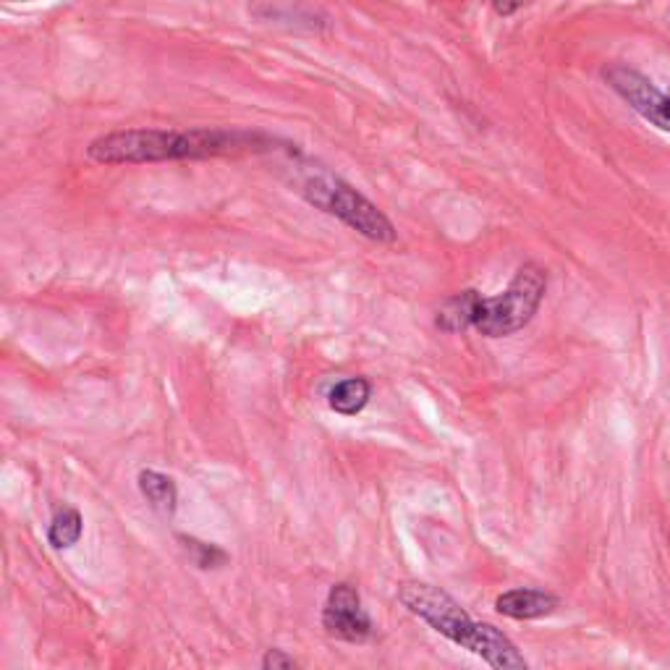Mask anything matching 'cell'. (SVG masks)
Masks as SVG:
<instances>
[{"label": "cell", "instance_id": "1", "mask_svg": "<svg viewBox=\"0 0 670 670\" xmlns=\"http://www.w3.org/2000/svg\"><path fill=\"white\" fill-rule=\"evenodd\" d=\"M270 139L259 134L223 132V129H129L97 136L87 155L100 166H134V162L202 160L215 155L268 149Z\"/></svg>", "mask_w": 670, "mask_h": 670}, {"label": "cell", "instance_id": "2", "mask_svg": "<svg viewBox=\"0 0 670 670\" xmlns=\"http://www.w3.org/2000/svg\"><path fill=\"white\" fill-rule=\"evenodd\" d=\"M399 600L409 613L425 621L448 642L483 657L490 668L526 670V660L516 649V644L492 623L474 621L448 592L425 582H406L399 587Z\"/></svg>", "mask_w": 670, "mask_h": 670}, {"label": "cell", "instance_id": "3", "mask_svg": "<svg viewBox=\"0 0 670 670\" xmlns=\"http://www.w3.org/2000/svg\"><path fill=\"white\" fill-rule=\"evenodd\" d=\"M302 194L309 205L333 215V218L346 223L356 233H362V236L380 244L395 242L393 223L377 210V205H373L364 194L349 186L343 179H338V175L322 171V168H312L302 179Z\"/></svg>", "mask_w": 670, "mask_h": 670}, {"label": "cell", "instance_id": "4", "mask_svg": "<svg viewBox=\"0 0 670 670\" xmlns=\"http://www.w3.org/2000/svg\"><path fill=\"white\" fill-rule=\"evenodd\" d=\"M548 291V276L537 265H524L509 289L498 296H479L472 328L487 338H509L535 320Z\"/></svg>", "mask_w": 670, "mask_h": 670}, {"label": "cell", "instance_id": "5", "mask_svg": "<svg viewBox=\"0 0 670 670\" xmlns=\"http://www.w3.org/2000/svg\"><path fill=\"white\" fill-rule=\"evenodd\" d=\"M322 629L343 642L362 644L373 636V618L364 610L362 595L354 584H333L322 608Z\"/></svg>", "mask_w": 670, "mask_h": 670}, {"label": "cell", "instance_id": "6", "mask_svg": "<svg viewBox=\"0 0 670 670\" xmlns=\"http://www.w3.org/2000/svg\"><path fill=\"white\" fill-rule=\"evenodd\" d=\"M605 80L616 89L629 108H634L644 121H649L660 132H670V95L657 89L647 76L626 66H613L605 71Z\"/></svg>", "mask_w": 670, "mask_h": 670}, {"label": "cell", "instance_id": "7", "mask_svg": "<svg viewBox=\"0 0 670 670\" xmlns=\"http://www.w3.org/2000/svg\"><path fill=\"white\" fill-rule=\"evenodd\" d=\"M561 608V597L545 589L519 587L509 589L496 600V610L500 616L513 618V621H537Z\"/></svg>", "mask_w": 670, "mask_h": 670}, {"label": "cell", "instance_id": "8", "mask_svg": "<svg viewBox=\"0 0 670 670\" xmlns=\"http://www.w3.org/2000/svg\"><path fill=\"white\" fill-rule=\"evenodd\" d=\"M142 498L147 500L149 509L162 513V516H173L179 509V487L168 474L155 472V470H142L136 477Z\"/></svg>", "mask_w": 670, "mask_h": 670}, {"label": "cell", "instance_id": "9", "mask_svg": "<svg viewBox=\"0 0 670 670\" xmlns=\"http://www.w3.org/2000/svg\"><path fill=\"white\" fill-rule=\"evenodd\" d=\"M369 399H373V382L367 377H346L330 388L328 406L341 416H356L367 409Z\"/></svg>", "mask_w": 670, "mask_h": 670}, {"label": "cell", "instance_id": "10", "mask_svg": "<svg viewBox=\"0 0 670 670\" xmlns=\"http://www.w3.org/2000/svg\"><path fill=\"white\" fill-rule=\"evenodd\" d=\"M477 302H479V294L472 289L451 296L438 312V328L446 330V333H461V330L472 328L474 307H477Z\"/></svg>", "mask_w": 670, "mask_h": 670}, {"label": "cell", "instance_id": "11", "mask_svg": "<svg viewBox=\"0 0 670 670\" xmlns=\"http://www.w3.org/2000/svg\"><path fill=\"white\" fill-rule=\"evenodd\" d=\"M84 535V519L76 509L56 511L53 522L48 526V543L56 550H69L80 543Z\"/></svg>", "mask_w": 670, "mask_h": 670}, {"label": "cell", "instance_id": "12", "mask_svg": "<svg viewBox=\"0 0 670 670\" xmlns=\"http://www.w3.org/2000/svg\"><path fill=\"white\" fill-rule=\"evenodd\" d=\"M175 539L181 543V550L186 552L188 561L197 565L199 571L223 569V565L229 563V552H226L223 548H218V545L202 543V539L192 537V535H175Z\"/></svg>", "mask_w": 670, "mask_h": 670}, {"label": "cell", "instance_id": "13", "mask_svg": "<svg viewBox=\"0 0 670 670\" xmlns=\"http://www.w3.org/2000/svg\"><path fill=\"white\" fill-rule=\"evenodd\" d=\"M296 666H299V662L294 660V657L285 655L283 649H278V647L268 649V653H265V657H263L265 670H285V668H296Z\"/></svg>", "mask_w": 670, "mask_h": 670}, {"label": "cell", "instance_id": "14", "mask_svg": "<svg viewBox=\"0 0 670 670\" xmlns=\"http://www.w3.org/2000/svg\"><path fill=\"white\" fill-rule=\"evenodd\" d=\"M490 3L496 5V11L500 16H511V14H516L519 9H522L524 0H490Z\"/></svg>", "mask_w": 670, "mask_h": 670}, {"label": "cell", "instance_id": "15", "mask_svg": "<svg viewBox=\"0 0 670 670\" xmlns=\"http://www.w3.org/2000/svg\"><path fill=\"white\" fill-rule=\"evenodd\" d=\"M22 3H24V0H22Z\"/></svg>", "mask_w": 670, "mask_h": 670}]
</instances>
